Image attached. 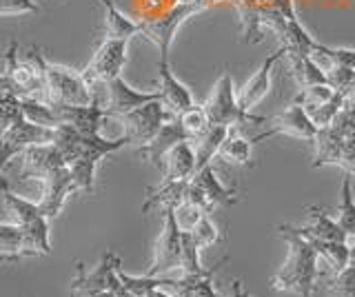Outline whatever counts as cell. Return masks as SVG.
Masks as SVG:
<instances>
[{"label": "cell", "instance_id": "cell-1", "mask_svg": "<svg viewBox=\"0 0 355 297\" xmlns=\"http://www.w3.org/2000/svg\"><path fill=\"white\" fill-rule=\"evenodd\" d=\"M277 231H280V237L288 244V260L271 278V291L295 293L297 297H313L315 282L318 278H322L318 269L320 255L302 235L291 231L288 224L277 226Z\"/></svg>", "mask_w": 355, "mask_h": 297}, {"label": "cell", "instance_id": "cell-2", "mask_svg": "<svg viewBox=\"0 0 355 297\" xmlns=\"http://www.w3.org/2000/svg\"><path fill=\"white\" fill-rule=\"evenodd\" d=\"M238 12V31L242 42L258 45L264 29H271L284 18H297L293 0H233Z\"/></svg>", "mask_w": 355, "mask_h": 297}, {"label": "cell", "instance_id": "cell-3", "mask_svg": "<svg viewBox=\"0 0 355 297\" xmlns=\"http://www.w3.org/2000/svg\"><path fill=\"white\" fill-rule=\"evenodd\" d=\"M38 60L44 71V82H47V93L44 102L64 107V105H92L94 93L92 87L85 80L83 71H73L64 64L49 62L38 49Z\"/></svg>", "mask_w": 355, "mask_h": 297}, {"label": "cell", "instance_id": "cell-4", "mask_svg": "<svg viewBox=\"0 0 355 297\" xmlns=\"http://www.w3.org/2000/svg\"><path fill=\"white\" fill-rule=\"evenodd\" d=\"M127 42L129 40H109L105 38L94 53V58L83 69L85 80L92 87L94 102L105 107V89L111 80L120 78L127 64Z\"/></svg>", "mask_w": 355, "mask_h": 297}, {"label": "cell", "instance_id": "cell-5", "mask_svg": "<svg viewBox=\"0 0 355 297\" xmlns=\"http://www.w3.org/2000/svg\"><path fill=\"white\" fill-rule=\"evenodd\" d=\"M205 109L209 114L211 125H222L229 129H238L242 125H262L266 123V118L253 116L251 111H244L238 102L236 89H233V78L231 71H222L220 78L214 87V93L209 96V100L205 102Z\"/></svg>", "mask_w": 355, "mask_h": 297}, {"label": "cell", "instance_id": "cell-6", "mask_svg": "<svg viewBox=\"0 0 355 297\" xmlns=\"http://www.w3.org/2000/svg\"><path fill=\"white\" fill-rule=\"evenodd\" d=\"M162 215H164V224H162L158 242H155L151 267L147 269V273H144V275H151V278L166 275V273L178 271L182 267L184 231L180 228V224H178L173 208H164Z\"/></svg>", "mask_w": 355, "mask_h": 297}, {"label": "cell", "instance_id": "cell-7", "mask_svg": "<svg viewBox=\"0 0 355 297\" xmlns=\"http://www.w3.org/2000/svg\"><path fill=\"white\" fill-rule=\"evenodd\" d=\"M3 195H5V204L14 215V222L20 224L22 228L31 235V240L36 242L42 255H49L51 253V231H49V217L44 215V211L40 208V204L25 200L18 193H14L9 189L7 180H3Z\"/></svg>", "mask_w": 355, "mask_h": 297}, {"label": "cell", "instance_id": "cell-8", "mask_svg": "<svg viewBox=\"0 0 355 297\" xmlns=\"http://www.w3.org/2000/svg\"><path fill=\"white\" fill-rule=\"evenodd\" d=\"M120 267L122 262L114 251H107L94 271H87L83 262L76 264V278L71 280V295L73 297H89L100 291H114L122 286L120 280Z\"/></svg>", "mask_w": 355, "mask_h": 297}, {"label": "cell", "instance_id": "cell-9", "mask_svg": "<svg viewBox=\"0 0 355 297\" xmlns=\"http://www.w3.org/2000/svg\"><path fill=\"white\" fill-rule=\"evenodd\" d=\"M53 142H55V129L31 123L25 116L18 118L14 125L3 129V138H0V145H3V169H7L11 160L18 158L27 149L40 145H53Z\"/></svg>", "mask_w": 355, "mask_h": 297}, {"label": "cell", "instance_id": "cell-10", "mask_svg": "<svg viewBox=\"0 0 355 297\" xmlns=\"http://www.w3.org/2000/svg\"><path fill=\"white\" fill-rule=\"evenodd\" d=\"M200 12H202V9L196 7V5L178 3L171 9H166V12L162 16H158V18L142 20V23H140V36L147 38L149 42H153V45L158 47L162 58H169L175 31L180 29L189 18L200 14Z\"/></svg>", "mask_w": 355, "mask_h": 297}, {"label": "cell", "instance_id": "cell-11", "mask_svg": "<svg viewBox=\"0 0 355 297\" xmlns=\"http://www.w3.org/2000/svg\"><path fill=\"white\" fill-rule=\"evenodd\" d=\"M173 116H178V114H173L162 100H153V102H147L138 109H133V111H129L125 116H120V120L125 123V136L129 138L131 145L142 147L158 136L162 125L169 123Z\"/></svg>", "mask_w": 355, "mask_h": 297}, {"label": "cell", "instance_id": "cell-12", "mask_svg": "<svg viewBox=\"0 0 355 297\" xmlns=\"http://www.w3.org/2000/svg\"><path fill=\"white\" fill-rule=\"evenodd\" d=\"M320 134L318 125L311 120L309 111L304 105L300 102H291L282 114H277L275 118H271V129L264 131V134L251 138L253 145L266 140V138H275V136H288V138H297L304 142H315Z\"/></svg>", "mask_w": 355, "mask_h": 297}, {"label": "cell", "instance_id": "cell-13", "mask_svg": "<svg viewBox=\"0 0 355 297\" xmlns=\"http://www.w3.org/2000/svg\"><path fill=\"white\" fill-rule=\"evenodd\" d=\"M20 169H18V180H36L44 182L49 175L64 167V158L62 153L55 149V145H40V147H31L25 153H20Z\"/></svg>", "mask_w": 355, "mask_h": 297}, {"label": "cell", "instance_id": "cell-14", "mask_svg": "<svg viewBox=\"0 0 355 297\" xmlns=\"http://www.w3.org/2000/svg\"><path fill=\"white\" fill-rule=\"evenodd\" d=\"M153 100H162V93L160 91H138L133 89L131 84H127L122 80V75L116 80H111L105 89V109L111 116H125L133 109H138L147 102Z\"/></svg>", "mask_w": 355, "mask_h": 297}, {"label": "cell", "instance_id": "cell-15", "mask_svg": "<svg viewBox=\"0 0 355 297\" xmlns=\"http://www.w3.org/2000/svg\"><path fill=\"white\" fill-rule=\"evenodd\" d=\"M191 140L189 138V134L184 131V127L180 125V120H178V116H173L169 123H164L162 129L158 131V136H155L151 142H147V145H142L136 149L138 156L144 160L153 164V167H158L162 171L164 167V158L169 156V151L173 147H178L180 142H187Z\"/></svg>", "mask_w": 355, "mask_h": 297}, {"label": "cell", "instance_id": "cell-16", "mask_svg": "<svg viewBox=\"0 0 355 297\" xmlns=\"http://www.w3.org/2000/svg\"><path fill=\"white\" fill-rule=\"evenodd\" d=\"M284 56H286V49H284V45H280V47H277L271 53L269 58H266L260 64V69L251 75V78L247 80V84H244L242 89H240L238 102H240V107L244 109V111H251L255 105H260L264 98H266V93H269V89H271V73H273V67Z\"/></svg>", "mask_w": 355, "mask_h": 297}, {"label": "cell", "instance_id": "cell-17", "mask_svg": "<svg viewBox=\"0 0 355 297\" xmlns=\"http://www.w3.org/2000/svg\"><path fill=\"white\" fill-rule=\"evenodd\" d=\"M42 184H44V193H42L38 204L44 211V215H47L49 219H53V217L60 215L62 206L67 202V197L78 191L76 182H73V175H71L69 167L64 164V167L55 169Z\"/></svg>", "mask_w": 355, "mask_h": 297}, {"label": "cell", "instance_id": "cell-18", "mask_svg": "<svg viewBox=\"0 0 355 297\" xmlns=\"http://www.w3.org/2000/svg\"><path fill=\"white\" fill-rule=\"evenodd\" d=\"M58 114L62 125H69L76 131H80L85 136H94L100 134L103 129V123L107 118H111V114L103 105L92 102V105H64L58 107Z\"/></svg>", "mask_w": 355, "mask_h": 297}, {"label": "cell", "instance_id": "cell-19", "mask_svg": "<svg viewBox=\"0 0 355 297\" xmlns=\"http://www.w3.org/2000/svg\"><path fill=\"white\" fill-rule=\"evenodd\" d=\"M38 255H42L38 244L20 224L16 222L0 224V258H3V262H16L22 258H38Z\"/></svg>", "mask_w": 355, "mask_h": 297}, {"label": "cell", "instance_id": "cell-20", "mask_svg": "<svg viewBox=\"0 0 355 297\" xmlns=\"http://www.w3.org/2000/svg\"><path fill=\"white\" fill-rule=\"evenodd\" d=\"M158 75H160V93H162V102L171 109L173 114H182L184 109H189L193 105V96L187 89V84H182L175 78L171 71L169 58L158 60Z\"/></svg>", "mask_w": 355, "mask_h": 297}, {"label": "cell", "instance_id": "cell-21", "mask_svg": "<svg viewBox=\"0 0 355 297\" xmlns=\"http://www.w3.org/2000/svg\"><path fill=\"white\" fill-rule=\"evenodd\" d=\"M196 173H198V160L191 140L180 142L164 158L162 180H193Z\"/></svg>", "mask_w": 355, "mask_h": 297}, {"label": "cell", "instance_id": "cell-22", "mask_svg": "<svg viewBox=\"0 0 355 297\" xmlns=\"http://www.w3.org/2000/svg\"><path fill=\"white\" fill-rule=\"evenodd\" d=\"M309 211V224L304 226H293L297 233H304L318 240H329V242H349V235L344 233L338 219H333L324 208L320 206H306Z\"/></svg>", "mask_w": 355, "mask_h": 297}, {"label": "cell", "instance_id": "cell-23", "mask_svg": "<svg viewBox=\"0 0 355 297\" xmlns=\"http://www.w3.org/2000/svg\"><path fill=\"white\" fill-rule=\"evenodd\" d=\"M193 182L207 193L209 202L214 204V208L216 206H233V204H238V200H240L238 189H231V186H225L220 182L214 164H207V167L200 169L193 175Z\"/></svg>", "mask_w": 355, "mask_h": 297}, {"label": "cell", "instance_id": "cell-24", "mask_svg": "<svg viewBox=\"0 0 355 297\" xmlns=\"http://www.w3.org/2000/svg\"><path fill=\"white\" fill-rule=\"evenodd\" d=\"M191 180H162L160 186L147 191V202L142 204V213H149L151 208H175L184 202L187 186Z\"/></svg>", "mask_w": 355, "mask_h": 297}, {"label": "cell", "instance_id": "cell-25", "mask_svg": "<svg viewBox=\"0 0 355 297\" xmlns=\"http://www.w3.org/2000/svg\"><path fill=\"white\" fill-rule=\"evenodd\" d=\"M315 156H313V167H327V164H340L344 145H347V138L338 134L336 129L324 127L320 129V134L315 138Z\"/></svg>", "mask_w": 355, "mask_h": 297}, {"label": "cell", "instance_id": "cell-26", "mask_svg": "<svg viewBox=\"0 0 355 297\" xmlns=\"http://www.w3.org/2000/svg\"><path fill=\"white\" fill-rule=\"evenodd\" d=\"M105 9V38L109 40H129L140 34V23L125 16L114 5V0H100Z\"/></svg>", "mask_w": 355, "mask_h": 297}, {"label": "cell", "instance_id": "cell-27", "mask_svg": "<svg viewBox=\"0 0 355 297\" xmlns=\"http://www.w3.org/2000/svg\"><path fill=\"white\" fill-rule=\"evenodd\" d=\"M286 60L300 89H306V87H313V84H329V75L322 71L313 62V58L306 56V53L286 51Z\"/></svg>", "mask_w": 355, "mask_h": 297}, {"label": "cell", "instance_id": "cell-28", "mask_svg": "<svg viewBox=\"0 0 355 297\" xmlns=\"http://www.w3.org/2000/svg\"><path fill=\"white\" fill-rule=\"evenodd\" d=\"M231 129L229 127H222V125H211L202 136H198L196 140H191V145L196 149V160H198V171L211 164L218 153L220 147L225 145V140L229 138Z\"/></svg>", "mask_w": 355, "mask_h": 297}, {"label": "cell", "instance_id": "cell-29", "mask_svg": "<svg viewBox=\"0 0 355 297\" xmlns=\"http://www.w3.org/2000/svg\"><path fill=\"white\" fill-rule=\"evenodd\" d=\"M251 147L253 142L242 138L236 134V129H231L229 138L225 140V145L220 147L218 158H222L227 164H233V167H251Z\"/></svg>", "mask_w": 355, "mask_h": 297}, {"label": "cell", "instance_id": "cell-30", "mask_svg": "<svg viewBox=\"0 0 355 297\" xmlns=\"http://www.w3.org/2000/svg\"><path fill=\"white\" fill-rule=\"evenodd\" d=\"M353 178L349 173H344L342 178V202L338 211V222L344 228V233L349 237H355V197H353Z\"/></svg>", "mask_w": 355, "mask_h": 297}, {"label": "cell", "instance_id": "cell-31", "mask_svg": "<svg viewBox=\"0 0 355 297\" xmlns=\"http://www.w3.org/2000/svg\"><path fill=\"white\" fill-rule=\"evenodd\" d=\"M98 160L92 158H76L73 162H69L71 175H73V182H76V189L78 191H85V193H92L94 186H96V169H98Z\"/></svg>", "mask_w": 355, "mask_h": 297}, {"label": "cell", "instance_id": "cell-32", "mask_svg": "<svg viewBox=\"0 0 355 297\" xmlns=\"http://www.w3.org/2000/svg\"><path fill=\"white\" fill-rule=\"evenodd\" d=\"M178 120H180V125L184 127V131H187L191 140H196L198 136H202L205 131L211 127V120H209L205 105H196V102L189 109H184L182 114H178Z\"/></svg>", "mask_w": 355, "mask_h": 297}, {"label": "cell", "instance_id": "cell-33", "mask_svg": "<svg viewBox=\"0 0 355 297\" xmlns=\"http://www.w3.org/2000/svg\"><path fill=\"white\" fill-rule=\"evenodd\" d=\"M324 289L333 297H355V267L349 264L340 273H329L324 280Z\"/></svg>", "mask_w": 355, "mask_h": 297}, {"label": "cell", "instance_id": "cell-34", "mask_svg": "<svg viewBox=\"0 0 355 297\" xmlns=\"http://www.w3.org/2000/svg\"><path fill=\"white\" fill-rule=\"evenodd\" d=\"M342 109H344V100H342V93L338 91L329 102L315 105V107H306V111H309L311 120L318 125V129H324V127L333 125V120L338 118V114L342 111Z\"/></svg>", "mask_w": 355, "mask_h": 297}, {"label": "cell", "instance_id": "cell-35", "mask_svg": "<svg viewBox=\"0 0 355 297\" xmlns=\"http://www.w3.org/2000/svg\"><path fill=\"white\" fill-rule=\"evenodd\" d=\"M336 93L338 91L333 89L331 84H313V87H306V89L300 91L297 98H295V102L304 105V107H315V105L329 102Z\"/></svg>", "mask_w": 355, "mask_h": 297}, {"label": "cell", "instance_id": "cell-36", "mask_svg": "<svg viewBox=\"0 0 355 297\" xmlns=\"http://www.w3.org/2000/svg\"><path fill=\"white\" fill-rule=\"evenodd\" d=\"M189 235L198 242L200 249H207L211 244H216V242H218V228L214 224V219H211V213L202 215V219L196 224V228L189 231Z\"/></svg>", "mask_w": 355, "mask_h": 297}, {"label": "cell", "instance_id": "cell-37", "mask_svg": "<svg viewBox=\"0 0 355 297\" xmlns=\"http://www.w3.org/2000/svg\"><path fill=\"white\" fill-rule=\"evenodd\" d=\"M175 219H178V224H180V228L184 231V233H189V231H193L196 224L202 219V215H207V211H202V208H198L193 204H189V202H182V204H178L175 208Z\"/></svg>", "mask_w": 355, "mask_h": 297}, {"label": "cell", "instance_id": "cell-38", "mask_svg": "<svg viewBox=\"0 0 355 297\" xmlns=\"http://www.w3.org/2000/svg\"><path fill=\"white\" fill-rule=\"evenodd\" d=\"M38 5L33 0H0V14L3 16H20V14H36Z\"/></svg>", "mask_w": 355, "mask_h": 297}, {"label": "cell", "instance_id": "cell-39", "mask_svg": "<svg viewBox=\"0 0 355 297\" xmlns=\"http://www.w3.org/2000/svg\"><path fill=\"white\" fill-rule=\"evenodd\" d=\"M222 262H225V260H222ZM222 262H218L214 269H209V273H207V275H202V278L198 280V284H196V289H193L191 297H218L214 275H216V271H218V267H220Z\"/></svg>", "mask_w": 355, "mask_h": 297}, {"label": "cell", "instance_id": "cell-40", "mask_svg": "<svg viewBox=\"0 0 355 297\" xmlns=\"http://www.w3.org/2000/svg\"><path fill=\"white\" fill-rule=\"evenodd\" d=\"M324 51L331 56V60L338 64V67H347L355 71V49H347V47H327Z\"/></svg>", "mask_w": 355, "mask_h": 297}, {"label": "cell", "instance_id": "cell-41", "mask_svg": "<svg viewBox=\"0 0 355 297\" xmlns=\"http://www.w3.org/2000/svg\"><path fill=\"white\" fill-rule=\"evenodd\" d=\"M338 167H342L344 173H349L351 178H355V129L347 138V145H344V153H342V160Z\"/></svg>", "mask_w": 355, "mask_h": 297}, {"label": "cell", "instance_id": "cell-42", "mask_svg": "<svg viewBox=\"0 0 355 297\" xmlns=\"http://www.w3.org/2000/svg\"><path fill=\"white\" fill-rule=\"evenodd\" d=\"M342 100H344V109H349V111H355V84L351 89L342 91Z\"/></svg>", "mask_w": 355, "mask_h": 297}, {"label": "cell", "instance_id": "cell-43", "mask_svg": "<svg viewBox=\"0 0 355 297\" xmlns=\"http://www.w3.org/2000/svg\"><path fill=\"white\" fill-rule=\"evenodd\" d=\"M147 297H173V295H171L169 291H164L162 286H160V289H153Z\"/></svg>", "mask_w": 355, "mask_h": 297}, {"label": "cell", "instance_id": "cell-44", "mask_svg": "<svg viewBox=\"0 0 355 297\" xmlns=\"http://www.w3.org/2000/svg\"><path fill=\"white\" fill-rule=\"evenodd\" d=\"M349 253H351V264L355 267V237H349Z\"/></svg>", "mask_w": 355, "mask_h": 297}, {"label": "cell", "instance_id": "cell-45", "mask_svg": "<svg viewBox=\"0 0 355 297\" xmlns=\"http://www.w3.org/2000/svg\"><path fill=\"white\" fill-rule=\"evenodd\" d=\"M242 297H251V295H249L247 291H244V293H242Z\"/></svg>", "mask_w": 355, "mask_h": 297}]
</instances>
